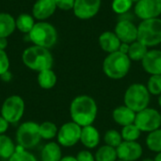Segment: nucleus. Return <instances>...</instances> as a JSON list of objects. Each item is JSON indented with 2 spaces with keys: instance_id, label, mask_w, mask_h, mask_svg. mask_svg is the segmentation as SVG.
I'll list each match as a JSON object with an SVG mask.
<instances>
[{
  "instance_id": "obj_38",
  "label": "nucleus",
  "mask_w": 161,
  "mask_h": 161,
  "mask_svg": "<svg viewBox=\"0 0 161 161\" xmlns=\"http://www.w3.org/2000/svg\"><path fill=\"white\" fill-rule=\"evenodd\" d=\"M0 78H1V80L2 81H4V82H9L11 79H12V74L9 72V70L8 71H7L6 73H4L3 75H0Z\"/></svg>"
},
{
  "instance_id": "obj_1",
  "label": "nucleus",
  "mask_w": 161,
  "mask_h": 161,
  "mask_svg": "<svg viewBox=\"0 0 161 161\" xmlns=\"http://www.w3.org/2000/svg\"><path fill=\"white\" fill-rule=\"evenodd\" d=\"M98 108L95 100L89 95L82 94L75 97L70 105L72 121L81 127L91 125L96 119Z\"/></svg>"
},
{
  "instance_id": "obj_43",
  "label": "nucleus",
  "mask_w": 161,
  "mask_h": 161,
  "mask_svg": "<svg viewBox=\"0 0 161 161\" xmlns=\"http://www.w3.org/2000/svg\"><path fill=\"white\" fill-rule=\"evenodd\" d=\"M158 106L161 108V94L158 96Z\"/></svg>"
},
{
  "instance_id": "obj_33",
  "label": "nucleus",
  "mask_w": 161,
  "mask_h": 161,
  "mask_svg": "<svg viewBox=\"0 0 161 161\" xmlns=\"http://www.w3.org/2000/svg\"><path fill=\"white\" fill-rule=\"evenodd\" d=\"M133 6V0H113L111 4L112 10L117 14H125Z\"/></svg>"
},
{
  "instance_id": "obj_4",
  "label": "nucleus",
  "mask_w": 161,
  "mask_h": 161,
  "mask_svg": "<svg viewBox=\"0 0 161 161\" xmlns=\"http://www.w3.org/2000/svg\"><path fill=\"white\" fill-rule=\"evenodd\" d=\"M28 37L34 45L50 49L57 43L58 31L50 23L40 21L35 24L32 30L28 33Z\"/></svg>"
},
{
  "instance_id": "obj_20",
  "label": "nucleus",
  "mask_w": 161,
  "mask_h": 161,
  "mask_svg": "<svg viewBox=\"0 0 161 161\" xmlns=\"http://www.w3.org/2000/svg\"><path fill=\"white\" fill-rule=\"evenodd\" d=\"M61 158V146L57 142H48L41 150V161H59Z\"/></svg>"
},
{
  "instance_id": "obj_17",
  "label": "nucleus",
  "mask_w": 161,
  "mask_h": 161,
  "mask_svg": "<svg viewBox=\"0 0 161 161\" xmlns=\"http://www.w3.org/2000/svg\"><path fill=\"white\" fill-rule=\"evenodd\" d=\"M98 42L102 50H104L108 54L119 51L122 44V42L120 41L118 36L115 34V32L112 31L103 32L98 38Z\"/></svg>"
},
{
  "instance_id": "obj_26",
  "label": "nucleus",
  "mask_w": 161,
  "mask_h": 161,
  "mask_svg": "<svg viewBox=\"0 0 161 161\" xmlns=\"http://www.w3.org/2000/svg\"><path fill=\"white\" fill-rule=\"evenodd\" d=\"M148 52V47L140 42L139 41H136L129 44V49L127 56L132 61H142L143 58L145 57L146 53Z\"/></svg>"
},
{
  "instance_id": "obj_19",
  "label": "nucleus",
  "mask_w": 161,
  "mask_h": 161,
  "mask_svg": "<svg viewBox=\"0 0 161 161\" xmlns=\"http://www.w3.org/2000/svg\"><path fill=\"white\" fill-rule=\"evenodd\" d=\"M80 142L88 149L96 148L100 143V133L92 125L82 127L80 135Z\"/></svg>"
},
{
  "instance_id": "obj_14",
  "label": "nucleus",
  "mask_w": 161,
  "mask_h": 161,
  "mask_svg": "<svg viewBox=\"0 0 161 161\" xmlns=\"http://www.w3.org/2000/svg\"><path fill=\"white\" fill-rule=\"evenodd\" d=\"M115 34L125 43H132L138 40V26L129 20L119 21L114 28Z\"/></svg>"
},
{
  "instance_id": "obj_23",
  "label": "nucleus",
  "mask_w": 161,
  "mask_h": 161,
  "mask_svg": "<svg viewBox=\"0 0 161 161\" xmlns=\"http://www.w3.org/2000/svg\"><path fill=\"white\" fill-rule=\"evenodd\" d=\"M17 144L8 135H0V158L8 160L16 151Z\"/></svg>"
},
{
  "instance_id": "obj_37",
  "label": "nucleus",
  "mask_w": 161,
  "mask_h": 161,
  "mask_svg": "<svg viewBox=\"0 0 161 161\" xmlns=\"http://www.w3.org/2000/svg\"><path fill=\"white\" fill-rule=\"evenodd\" d=\"M8 127H9V123L0 115V135L6 134Z\"/></svg>"
},
{
  "instance_id": "obj_18",
  "label": "nucleus",
  "mask_w": 161,
  "mask_h": 161,
  "mask_svg": "<svg viewBox=\"0 0 161 161\" xmlns=\"http://www.w3.org/2000/svg\"><path fill=\"white\" fill-rule=\"evenodd\" d=\"M136 112L127 108L125 105L119 106L112 111V119L116 124L121 126L129 125L135 123Z\"/></svg>"
},
{
  "instance_id": "obj_3",
  "label": "nucleus",
  "mask_w": 161,
  "mask_h": 161,
  "mask_svg": "<svg viewBox=\"0 0 161 161\" xmlns=\"http://www.w3.org/2000/svg\"><path fill=\"white\" fill-rule=\"evenodd\" d=\"M131 60L126 54L120 51L108 54L103 61V72L110 79L124 78L130 71Z\"/></svg>"
},
{
  "instance_id": "obj_32",
  "label": "nucleus",
  "mask_w": 161,
  "mask_h": 161,
  "mask_svg": "<svg viewBox=\"0 0 161 161\" xmlns=\"http://www.w3.org/2000/svg\"><path fill=\"white\" fill-rule=\"evenodd\" d=\"M146 87L150 94L159 96L161 94V75H151L148 79Z\"/></svg>"
},
{
  "instance_id": "obj_5",
  "label": "nucleus",
  "mask_w": 161,
  "mask_h": 161,
  "mask_svg": "<svg viewBox=\"0 0 161 161\" xmlns=\"http://www.w3.org/2000/svg\"><path fill=\"white\" fill-rule=\"evenodd\" d=\"M150 96L151 94L145 85L142 83H134L131 84L125 92V105L137 113L148 108Z\"/></svg>"
},
{
  "instance_id": "obj_7",
  "label": "nucleus",
  "mask_w": 161,
  "mask_h": 161,
  "mask_svg": "<svg viewBox=\"0 0 161 161\" xmlns=\"http://www.w3.org/2000/svg\"><path fill=\"white\" fill-rule=\"evenodd\" d=\"M15 139L16 144L25 150L29 151L35 148L42 140L39 131V124L33 121L22 123L16 130Z\"/></svg>"
},
{
  "instance_id": "obj_6",
  "label": "nucleus",
  "mask_w": 161,
  "mask_h": 161,
  "mask_svg": "<svg viewBox=\"0 0 161 161\" xmlns=\"http://www.w3.org/2000/svg\"><path fill=\"white\" fill-rule=\"evenodd\" d=\"M147 47L161 43V19L153 18L142 20L138 25V40Z\"/></svg>"
},
{
  "instance_id": "obj_40",
  "label": "nucleus",
  "mask_w": 161,
  "mask_h": 161,
  "mask_svg": "<svg viewBox=\"0 0 161 161\" xmlns=\"http://www.w3.org/2000/svg\"><path fill=\"white\" fill-rule=\"evenodd\" d=\"M8 47V38H0V49L5 50Z\"/></svg>"
},
{
  "instance_id": "obj_30",
  "label": "nucleus",
  "mask_w": 161,
  "mask_h": 161,
  "mask_svg": "<svg viewBox=\"0 0 161 161\" xmlns=\"http://www.w3.org/2000/svg\"><path fill=\"white\" fill-rule=\"evenodd\" d=\"M8 161H38L37 158L28 150L17 145L15 153L8 159Z\"/></svg>"
},
{
  "instance_id": "obj_31",
  "label": "nucleus",
  "mask_w": 161,
  "mask_h": 161,
  "mask_svg": "<svg viewBox=\"0 0 161 161\" xmlns=\"http://www.w3.org/2000/svg\"><path fill=\"white\" fill-rule=\"evenodd\" d=\"M104 141L107 145L111 146L113 148H117L124 142L121 132H118L115 129L108 130L104 135Z\"/></svg>"
},
{
  "instance_id": "obj_35",
  "label": "nucleus",
  "mask_w": 161,
  "mask_h": 161,
  "mask_svg": "<svg viewBox=\"0 0 161 161\" xmlns=\"http://www.w3.org/2000/svg\"><path fill=\"white\" fill-rule=\"evenodd\" d=\"M75 0H55L58 8L62 10H70L74 8Z\"/></svg>"
},
{
  "instance_id": "obj_36",
  "label": "nucleus",
  "mask_w": 161,
  "mask_h": 161,
  "mask_svg": "<svg viewBox=\"0 0 161 161\" xmlns=\"http://www.w3.org/2000/svg\"><path fill=\"white\" fill-rule=\"evenodd\" d=\"M76 161H95L94 156L88 150L79 151L75 156Z\"/></svg>"
},
{
  "instance_id": "obj_9",
  "label": "nucleus",
  "mask_w": 161,
  "mask_h": 161,
  "mask_svg": "<svg viewBox=\"0 0 161 161\" xmlns=\"http://www.w3.org/2000/svg\"><path fill=\"white\" fill-rule=\"evenodd\" d=\"M142 132L150 133L161 126V114L155 108H147L137 112L134 123Z\"/></svg>"
},
{
  "instance_id": "obj_12",
  "label": "nucleus",
  "mask_w": 161,
  "mask_h": 161,
  "mask_svg": "<svg viewBox=\"0 0 161 161\" xmlns=\"http://www.w3.org/2000/svg\"><path fill=\"white\" fill-rule=\"evenodd\" d=\"M101 0H75L74 14L80 20H89L94 17L101 8Z\"/></svg>"
},
{
  "instance_id": "obj_29",
  "label": "nucleus",
  "mask_w": 161,
  "mask_h": 161,
  "mask_svg": "<svg viewBox=\"0 0 161 161\" xmlns=\"http://www.w3.org/2000/svg\"><path fill=\"white\" fill-rule=\"evenodd\" d=\"M141 133L142 131L138 128V126L135 124L123 126L121 130L123 141L125 142H137L138 139L141 137Z\"/></svg>"
},
{
  "instance_id": "obj_8",
  "label": "nucleus",
  "mask_w": 161,
  "mask_h": 161,
  "mask_svg": "<svg viewBox=\"0 0 161 161\" xmlns=\"http://www.w3.org/2000/svg\"><path fill=\"white\" fill-rule=\"evenodd\" d=\"M25 104L22 96L14 94L7 97L0 109V115L5 118L9 125L19 123L25 113Z\"/></svg>"
},
{
  "instance_id": "obj_10",
  "label": "nucleus",
  "mask_w": 161,
  "mask_h": 161,
  "mask_svg": "<svg viewBox=\"0 0 161 161\" xmlns=\"http://www.w3.org/2000/svg\"><path fill=\"white\" fill-rule=\"evenodd\" d=\"M82 127L71 121L63 124L59 128L57 135V142L62 147H73L80 142Z\"/></svg>"
},
{
  "instance_id": "obj_13",
  "label": "nucleus",
  "mask_w": 161,
  "mask_h": 161,
  "mask_svg": "<svg viewBox=\"0 0 161 161\" xmlns=\"http://www.w3.org/2000/svg\"><path fill=\"white\" fill-rule=\"evenodd\" d=\"M118 159L124 161H137L142 156L143 149L138 142L124 141L117 148Z\"/></svg>"
},
{
  "instance_id": "obj_44",
  "label": "nucleus",
  "mask_w": 161,
  "mask_h": 161,
  "mask_svg": "<svg viewBox=\"0 0 161 161\" xmlns=\"http://www.w3.org/2000/svg\"><path fill=\"white\" fill-rule=\"evenodd\" d=\"M142 161H155V159H152V158H144Z\"/></svg>"
},
{
  "instance_id": "obj_2",
  "label": "nucleus",
  "mask_w": 161,
  "mask_h": 161,
  "mask_svg": "<svg viewBox=\"0 0 161 161\" xmlns=\"http://www.w3.org/2000/svg\"><path fill=\"white\" fill-rule=\"evenodd\" d=\"M22 60L28 69L38 73L52 69L54 62L53 56L49 49L37 45H32L25 49L22 54Z\"/></svg>"
},
{
  "instance_id": "obj_22",
  "label": "nucleus",
  "mask_w": 161,
  "mask_h": 161,
  "mask_svg": "<svg viewBox=\"0 0 161 161\" xmlns=\"http://www.w3.org/2000/svg\"><path fill=\"white\" fill-rule=\"evenodd\" d=\"M57 75L52 69L43 70L38 73L37 82L39 86L43 90H51L57 84Z\"/></svg>"
},
{
  "instance_id": "obj_27",
  "label": "nucleus",
  "mask_w": 161,
  "mask_h": 161,
  "mask_svg": "<svg viewBox=\"0 0 161 161\" xmlns=\"http://www.w3.org/2000/svg\"><path fill=\"white\" fill-rule=\"evenodd\" d=\"M95 161H116L118 159L116 148L108 146L107 144L100 146L95 155Z\"/></svg>"
},
{
  "instance_id": "obj_15",
  "label": "nucleus",
  "mask_w": 161,
  "mask_h": 161,
  "mask_svg": "<svg viewBox=\"0 0 161 161\" xmlns=\"http://www.w3.org/2000/svg\"><path fill=\"white\" fill-rule=\"evenodd\" d=\"M143 70L151 75H161V50H148L142 60Z\"/></svg>"
},
{
  "instance_id": "obj_41",
  "label": "nucleus",
  "mask_w": 161,
  "mask_h": 161,
  "mask_svg": "<svg viewBox=\"0 0 161 161\" xmlns=\"http://www.w3.org/2000/svg\"><path fill=\"white\" fill-rule=\"evenodd\" d=\"M59 161H76V159H75V157L66 156V157H62V158Z\"/></svg>"
},
{
  "instance_id": "obj_46",
  "label": "nucleus",
  "mask_w": 161,
  "mask_h": 161,
  "mask_svg": "<svg viewBox=\"0 0 161 161\" xmlns=\"http://www.w3.org/2000/svg\"><path fill=\"white\" fill-rule=\"evenodd\" d=\"M160 46H161V43H160ZM160 50H161V49H160Z\"/></svg>"
},
{
  "instance_id": "obj_21",
  "label": "nucleus",
  "mask_w": 161,
  "mask_h": 161,
  "mask_svg": "<svg viewBox=\"0 0 161 161\" xmlns=\"http://www.w3.org/2000/svg\"><path fill=\"white\" fill-rule=\"evenodd\" d=\"M16 29L14 17L7 12H0V38L9 37Z\"/></svg>"
},
{
  "instance_id": "obj_28",
  "label": "nucleus",
  "mask_w": 161,
  "mask_h": 161,
  "mask_svg": "<svg viewBox=\"0 0 161 161\" xmlns=\"http://www.w3.org/2000/svg\"><path fill=\"white\" fill-rule=\"evenodd\" d=\"M145 142L148 149L152 152L161 153V128L148 133Z\"/></svg>"
},
{
  "instance_id": "obj_24",
  "label": "nucleus",
  "mask_w": 161,
  "mask_h": 161,
  "mask_svg": "<svg viewBox=\"0 0 161 161\" xmlns=\"http://www.w3.org/2000/svg\"><path fill=\"white\" fill-rule=\"evenodd\" d=\"M16 29L24 34H28L35 25V18L28 13H21L15 19Z\"/></svg>"
},
{
  "instance_id": "obj_11",
  "label": "nucleus",
  "mask_w": 161,
  "mask_h": 161,
  "mask_svg": "<svg viewBox=\"0 0 161 161\" xmlns=\"http://www.w3.org/2000/svg\"><path fill=\"white\" fill-rule=\"evenodd\" d=\"M134 11L142 20L158 18L161 14V0H138Z\"/></svg>"
},
{
  "instance_id": "obj_42",
  "label": "nucleus",
  "mask_w": 161,
  "mask_h": 161,
  "mask_svg": "<svg viewBox=\"0 0 161 161\" xmlns=\"http://www.w3.org/2000/svg\"><path fill=\"white\" fill-rule=\"evenodd\" d=\"M155 161H161V153H158V154L156 156Z\"/></svg>"
},
{
  "instance_id": "obj_39",
  "label": "nucleus",
  "mask_w": 161,
  "mask_h": 161,
  "mask_svg": "<svg viewBox=\"0 0 161 161\" xmlns=\"http://www.w3.org/2000/svg\"><path fill=\"white\" fill-rule=\"evenodd\" d=\"M128 49H129V44H128V43L122 42V44H121V46H120L119 51H120V52H122V53H124V54H126V55H127V53H128Z\"/></svg>"
},
{
  "instance_id": "obj_25",
  "label": "nucleus",
  "mask_w": 161,
  "mask_h": 161,
  "mask_svg": "<svg viewBox=\"0 0 161 161\" xmlns=\"http://www.w3.org/2000/svg\"><path fill=\"white\" fill-rule=\"evenodd\" d=\"M39 131L42 140L51 142L53 139L57 138L58 128L55 123L50 121H45L42 122V124H39Z\"/></svg>"
},
{
  "instance_id": "obj_34",
  "label": "nucleus",
  "mask_w": 161,
  "mask_h": 161,
  "mask_svg": "<svg viewBox=\"0 0 161 161\" xmlns=\"http://www.w3.org/2000/svg\"><path fill=\"white\" fill-rule=\"evenodd\" d=\"M9 69V58L5 50L0 49V75L8 71Z\"/></svg>"
},
{
  "instance_id": "obj_16",
  "label": "nucleus",
  "mask_w": 161,
  "mask_h": 161,
  "mask_svg": "<svg viewBox=\"0 0 161 161\" xmlns=\"http://www.w3.org/2000/svg\"><path fill=\"white\" fill-rule=\"evenodd\" d=\"M57 8L55 0H37L32 7V16L38 21H44L50 18Z\"/></svg>"
},
{
  "instance_id": "obj_45",
  "label": "nucleus",
  "mask_w": 161,
  "mask_h": 161,
  "mask_svg": "<svg viewBox=\"0 0 161 161\" xmlns=\"http://www.w3.org/2000/svg\"><path fill=\"white\" fill-rule=\"evenodd\" d=\"M116 161H124V160H121V159H117Z\"/></svg>"
}]
</instances>
